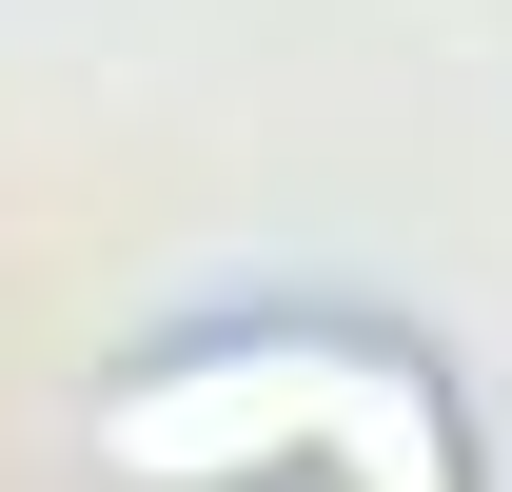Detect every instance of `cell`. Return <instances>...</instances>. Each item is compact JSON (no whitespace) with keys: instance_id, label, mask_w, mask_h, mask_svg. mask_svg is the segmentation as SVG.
<instances>
[{"instance_id":"6da1fadb","label":"cell","mask_w":512,"mask_h":492,"mask_svg":"<svg viewBox=\"0 0 512 492\" xmlns=\"http://www.w3.org/2000/svg\"><path fill=\"white\" fill-rule=\"evenodd\" d=\"M335 355L355 335H197V355L99 394V473L119 492H276V473H316Z\"/></svg>"},{"instance_id":"7a4b0ae2","label":"cell","mask_w":512,"mask_h":492,"mask_svg":"<svg viewBox=\"0 0 512 492\" xmlns=\"http://www.w3.org/2000/svg\"><path fill=\"white\" fill-rule=\"evenodd\" d=\"M316 473L335 492H473V433H453V394L414 355L355 335V355H335V414H316Z\"/></svg>"}]
</instances>
